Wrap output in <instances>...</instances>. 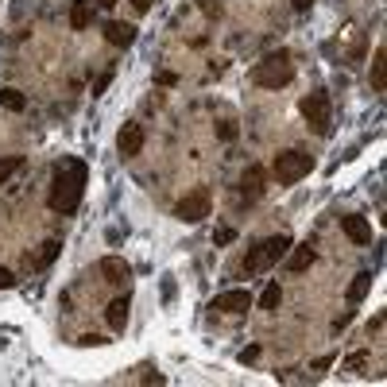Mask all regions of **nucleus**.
<instances>
[{"instance_id":"obj_27","label":"nucleus","mask_w":387,"mask_h":387,"mask_svg":"<svg viewBox=\"0 0 387 387\" xmlns=\"http://www.w3.org/2000/svg\"><path fill=\"white\" fill-rule=\"evenodd\" d=\"M213 240H217V244H233V240H236V233H233V228H221V233H217Z\"/></svg>"},{"instance_id":"obj_8","label":"nucleus","mask_w":387,"mask_h":387,"mask_svg":"<svg viewBox=\"0 0 387 387\" xmlns=\"http://www.w3.org/2000/svg\"><path fill=\"white\" fill-rule=\"evenodd\" d=\"M101 275H105V283L124 287L128 279H132V267H128L124 256H105V260H101Z\"/></svg>"},{"instance_id":"obj_5","label":"nucleus","mask_w":387,"mask_h":387,"mask_svg":"<svg viewBox=\"0 0 387 387\" xmlns=\"http://www.w3.org/2000/svg\"><path fill=\"white\" fill-rule=\"evenodd\" d=\"M271 171H275L279 186H295V182H302L306 174L314 171V155H306V152H279Z\"/></svg>"},{"instance_id":"obj_14","label":"nucleus","mask_w":387,"mask_h":387,"mask_svg":"<svg viewBox=\"0 0 387 387\" xmlns=\"http://www.w3.org/2000/svg\"><path fill=\"white\" fill-rule=\"evenodd\" d=\"M314 256H318V252H314L310 240L306 244H290V271H306L314 263Z\"/></svg>"},{"instance_id":"obj_21","label":"nucleus","mask_w":387,"mask_h":387,"mask_svg":"<svg viewBox=\"0 0 387 387\" xmlns=\"http://www.w3.org/2000/svg\"><path fill=\"white\" fill-rule=\"evenodd\" d=\"M20 166H23V155H8V159H0V186H4Z\"/></svg>"},{"instance_id":"obj_7","label":"nucleus","mask_w":387,"mask_h":387,"mask_svg":"<svg viewBox=\"0 0 387 387\" xmlns=\"http://www.w3.org/2000/svg\"><path fill=\"white\" fill-rule=\"evenodd\" d=\"M117 152L124 155V159H136L139 152H144V124H124L117 132Z\"/></svg>"},{"instance_id":"obj_19","label":"nucleus","mask_w":387,"mask_h":387,"mask_svg":"<svg viewBox=\"0 0 387 387\" xmlns=\"http://www.w3.org/2000/svg\"><path fill=\"white\" fill-rule=\"evenodd\" d=\"M279 302H283V290H279V283H267L260 295V310H275Z\"/></svg>"},{"instance_id":"obj_25","label":"nucleus","mask_w":387,"mask_h":387,"mask_svg":"<svg viewBox=\"0 0 387 387\" xmlns=\"http://www.w3.org/2000/svg\"><path fill=\"white\" fill-rule=\"evenodd\" d=\"M260 356V345H248V349H244V353H240V364H252V360H256Z\"/></svg>"},{"instance_id":"obj_15","label":"nucleus","mask_w":387,"mask_h":387,"mask_svg":"<svg viewBox=\"0 0 387 387\" xmlns=\"http://www.w3.org/2000/svg\"><path fill=\"white\" fill-rule=\"evenodd\" d=\"M90 20H93L90 0H74V4H70V28H74V31H85V28H90Z\"/></svg>"},{"instance_id":"obj_20","label":"nucleus","mask_w":387,"mask_h":387,"mask_svg":"<svg viewBox=\"0 0 387 387\" xmlns=\"http://www.w3.org/2000/svg\"><path fill=\"white\" fill-rule=\"evenodd\" d=\"M58 252H63V244H58V240H47V244H43V252H39V260H31V267H51Z\"/></svg>"},{"instance_id":"obj_18","label":"nucleus","mask_w":387,"mask_h":387,"mask_svg":"<svg viewBox=\"0 0 387 387\" xmlns=\"http://www.w3.org/2000/svg\"><path fill=\"white\" fill-rule=\"evenodd\" d=\"M368 290H372V271H360V275L353 279V287H349V302H360Z\"/></svg>"},{"instance_id":"obj_17","label":"nucleus","mask_w":387,"mask_h":387,"mask_svg":"<svg viewBox=\"0 0 387 387\" xmlns=\"http://www.w3.org/2000/svg\"><path fill=\"white\" fill-rule=\"evenodd\" d=\"M0 105H4L8 112H23L28 109V97H23L20 90H0Z\"/></svg>"},{"instance_id":"obj_12","label":"nucleus","mask_w":387,"mask_h":387,"mask_svg":"<svg viewBox=\"0 0 387 387\" xmlns=\"http://www.w3.org/2000/svg\"><path fill=\"white\" fill-rule=\"evenodd\" d=\"M105 39H109L112 47H132V43H136V28H132V23L112 20V23H105Z\"/></svg>"},{"instance_id":"obj_16","label":"nucleus","mask_w":387,"mask_h":387,"mask_svg":"<svg viewBox=\"0 0 387 387\" xmlns=\"http://www.w3.org/2000/svg\"><path fill=\"white\" fill-rule=\"evenodd\" d=\"M372 90H376V93L387 90V51H383V47L376 51V58H372Z\"/></svg>"},{"instance_id":"obj_24","label":"nucleus","mask_w":387,"mask_h":387,"mask_svg":"<svg viewBox=\"0 0 387 387\" xmlns=\"http://www.w3.org/2000/svg\"><path fill=\"white\" fill-rule=\"evenodd\" d=\"M16 287V275L8 267H0V290H12Z\"/></svg>"},{"instance_id":"obj_26","label":"nucleus","mask_w":387,"mask_h":387,"mask_svg":"<svg viewBox=\"0 0 387 387\" xmlns=\"http://www.w3.org/2000/svg\"><path fill=\"white\" fill-rule=\"evenodd\" d=\"M364 364H368V356H364V353H356V356H349V360H345V368H353V372H356V368H364Z\"/></svg>"},{"instance_id":"obj_3","label":"nucleus","mask_w":387,"mask_h":387,"mask_svg":"<svg viewBox=\"0 0 387 387\" xmlns=\"http://www.w3.org/2000/svg\"><path fill=\"white\" fill-rule=\"evenodd\" d=\"M290 236L287 233H279V236H267V240H260L256 248L248 252V256H244V271H248V275H260V271H267L271 263H279L290 252Z\"/></svg>"},{"instance_id":"obj_6","label":"nucleus","mask_w":387,"mask_h":387,"mask_svg":"<svg viewBox=\"0 0 387 387\" xmlns=\"http://www.w3.org/2000/svg\"><path fill=\"white\" fill-rule=\"evenodd\" d=\"M209 206H213V198H209V190L206 186H198V190H190L186 198L174 206V217L179 221H186V225H198L201 217H209Z\"/></svg>"},{"instance_id":"obj_28","label":"nucleus","mask_w":387,"mask_h":387,"mask_svg":"<svg viewBox=\"0 0 387 387\" xmlns=\"http://www.w3.org/2000/svg\"><path fill=\"white\" fill-rule=\"evenodd\" d=\"M201 12H206V16H217V12H221V8H217L213 0H201Z\"/></svg>"},{"instance_id":"obj_30","label":"nucleus","mask_w":387,"mask_h":387,"mask_svg":"<svg viewBox=\"0 0 387 387\" xmlns=\"http://www.w3.org/2000/svg\"><path fill=\"white\" fill-rule=\"evenodd\" d=\"M132 4H136L139 12H147V8H152V0H132Z\"/></svg>"},{"instance_id":"obj_9","label":"nucleus","mask_w":387,"mask_h":387,"mask_svg":"<svg viewBox=\"0 0 387 387\" xmlns=\"http://www.w3.org/2000/svg\"><path fill=\"white\" fill-rule=\"evenodd\" d=\"M248 306H252L248 290H225V295L213 298V310H221V314H244Z\"/></svg>"},{"instance_id":"obj_31","label":"nucleus","mask_w":387,"mask_h":387,"mask_svg":"<svg viewBox=\"0 0 387 387\" xmlns=\"http://www.w3.org/2000/svg\"><path fill=\"white\" fill-rule=\"evenodd\" d=\"M93 4H101V8H112V4H117V0H93Z\"/></svg>"},{"instance_id":"obj_22","label":"nucleus","mask_w":387,"mask_h":387,"mask_svg":"<svg viewBox=\"0 0 387 387\" xmlns=\"http://www.w3.org/2000/svg\"><path fill=\"white\" fill-rule=\"evenodd\" d=\"M217 136H221V139H236V124H233V120H221V124H217Z\"/></svg>"},{"instance_id":"obj_23","label":"nucleus","mask_w":387,"mask_h":387,"mask_svg":"<svg viewBox=\"0 0 387 387\" xmlns=\"http://www.w3.org/2000/svg\"><path fill=\"white\" fill-rule=\"evenodd\" d=\"M109 82H112V70H109V74H101V78L93 82V97H101L105 90H109Z\"/></svg>"},{"instance_id":"obj_29","label":"nucleus","mask_w":387,"mask_h":387,"mask_svg":"<svg viewBox=\"0 0 387 387\" xmlns=\"http://www.w3.org/2000/svg\"><path fill=\"white\" fill-rule=\"evenodd\" d=\"M290 4H295V12H306V8L314 4V0H290Z\"/></svg>"},{"instance_id":"obj_4","label":"nucleus","mask_w":387,"mask_h":387,"mask_svg":"<svg viewBox=\"0 0 387 387\" xmlns=\"http://www.w3.org/2000/svg\"><path fill=\"white\" fill-rule=\"evenodd\" d=\"M302 117L318 136H333V101L325 90H314L302 97Z\"/></svg>"},{"instance_id":"obj_10","label":"nucleus","mask_w":387,"mask_h":387,"mask_svg":"<svg viewBox=\"0 0 387 387\" xmlns=\"http://www.w3.org/2000/svg\"><path fill=\"white\" fill-rule=\"evenodd\" d=\"M341 228H345V236L353 244H372V225H368L364 217H356V213L341 217Z\"/></svg>"},{"instance_id":"obj_13","label":"nucleus","mask_w":387,"mask_h":387,"mask_svg":"<svg viewBox=\"0 0 387 387\" xmlns=\"http://www.w3.org/2000/svg\"><path fill=\"white\" fill-rule=\"evenodd\" d=\"M128 295L124 298H112V302H109V310H105V318H109V325H112V329H117V333H124V325H128Z\"/></svg>"},{"instance_id":"obj_1","label":"nucleus","mask_w":387,"mask_h":387,"mask_svg":"<svg viewBox=\"0 0 387 387\" xmlns=\"http://www.w3.org/2000/svg\"><path fill=\"white\" fill-rule=\"evenodd\" d=\"M85 179H90V166L82 159H63L55 166V186H51V209L55 213H74L82 206L85 194Z\"/></svg>"},{"instance_id":"obj_2","label":"nucleus","mask_w":387,"mask_h":387,"mask_svg":"<svg viewBox=\"0 0 387 387\" xmlns=\"http://www.w3.org/2000/svg\"><path fill=\"white\" fill-rule=\"evenodd\" d=\"M290 78H295V58H290V51H275V55L260 58V63L252 66V82H256L260 90H283V85H290Z\"/></svg>"},{"instance_id":"obj_11","label":"nucleus","mask_w":387,"mask_h":387,"mask_svg":"<svg viewBox=\"0 0 387 387\" xmlns=\"http://www.w3.org/2000/svg\"><path fill=\"white\" fill-rule=\"evenodd\" d=\"M240 198H244V201L263 198V166H248V171H244V179H240Z\"/></svg>"}]
</instances>
